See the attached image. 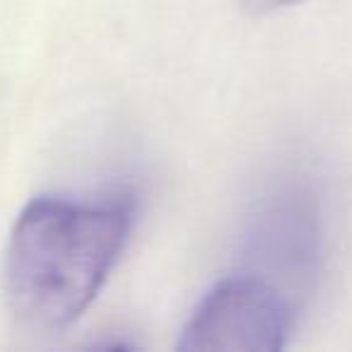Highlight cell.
<instances>
[{"instance_id": "cell-1", "label": "cell", "mask_w": 352, "mask_h": 352, "mask_svg": "<svg viewBox=\"0 0 352 352\" xmlns=\"http://www.w3.org/2000/svg\"><path fill=\"white\" fill-rule=\"evenodd\" d=\"M135 222V196L97 201L39 196L17 215L3 261L12 314L36 331H60L97 299Z\"/></svg>"}, {"instance_id": "cell-2", "label": "cell", "mask_w": 352, "mask_h": 352, "mask_svg": "<svg viewBox=\"0 0 352 352\" xmlns=\"http://www.w3.org/2000/svg\"><path fill=\"white\" fill-rule=\"evenodd\" d=\"M323 254L326 220L318 186L304 171L278 174L246 215L239 270L273 285L299 309L314 292Z\"/></svg>"}, {"instance_id": "cell-3", "label": "cell", "mask_w": 352, "mask_h": 352, "mask_svg": "<svg viewBox=\"0 0 352 352\" xmlns=\"http://www.w3.org/2000/svg\"><path fill=\"white\" fill-rule=\"evenodd\" d=\"M297 307L280 289L236 270L198 302L179 336V350H280Z\"/></svg>"}, {"instance_id": "cell-4", "label": "cell", "mask_w": 352, "mask_h": 352, "mask_svg": "<svg viewBox=\"0 0 352 352\" xmlns=\"http://www.w3.org/2000/svg\"><path fill=\"white\" fill-rule=\"evenodd\" d=\"M294 3H299V0H241V6L254 12H273L280 10V8L294 6Z\"/></svg>"}]
</instances>
